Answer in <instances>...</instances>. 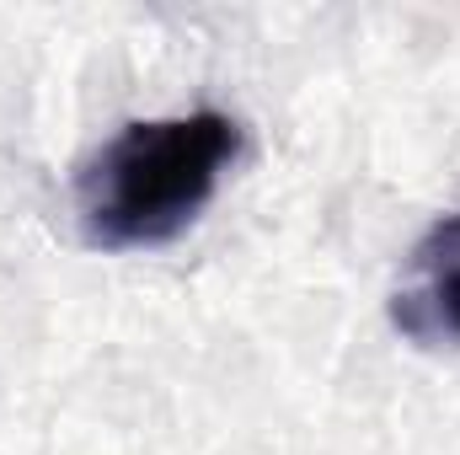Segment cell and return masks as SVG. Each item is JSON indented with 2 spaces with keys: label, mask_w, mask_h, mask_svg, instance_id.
<instances>
[{
  "label": "cell",
  "mask_w": 460,
  "mask_h": 455,
  "mask_svg": "<svg viewBox=\"0 0 460 455\" xmlns=\"http://www.w3.org/2000/svg\"><path fill=\"white\" fill-rule=\"evenodd\" d=\"M235 118L209 108L118 129L75 183V215L86 241L102 252H134L182 236L209 210L226 166L235 161Z\"/></svg>",
  "instance_id": "1"
},
{
  "label": "cell",
  "mask_w": 460,
  "mask_h": 455,
  "mask_svg": "<svg viewBox=\"0 0 460 455\" xmlns=\"http://www.w3.org/2000/svg\"><path fill=\"white\" fill-rule=\"evenodd\" d=\"M391 322L412 343H460V215L418 241L391 300Z\"/></svg>",
  "instance_id": "2"
}]
</instances>
